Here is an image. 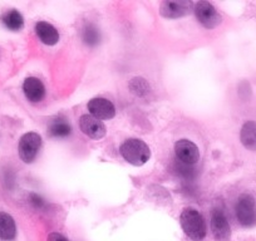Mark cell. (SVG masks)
Here are the masks:
<instances>
[{
	"mask_svg": "<svg viewBox=\"0 0 256 241\" xmlns=\"http://www.w3.org/2000/svg\"><path fill=\"white\" fill-rule=\"evenodd\" d=\"M180 224L184 232L192 241H202L206 236V222L200 212L195 208H186L180 216Z\"/></svg>",
	"mask_w": 256,
	"mask_h": 241,
	"instance_id": "cell-1",
	"label": "cell"
},
{
	"mask_svg": "<svg viewBox=\"0 0 256 241\" xmlns=\"http://www.w3.org/2000/svg\"><path fill=\"white\" fill-rule=\"evenodd\" d=\"M120 154L128 164L134 166H142L151 157V151L144 141L137 138L127 140L122 144L120 148Z\"/></svg>",
	"mask_w": 256,
	"mask_h": 241,
	"instance_id": "cell-2",
	"label": "cell"
},
{
	"mask_svg": "<svg viewBox=\"0 0 256 241\" xmlns=\"http://www.w3.org/2000/svg\"><path fill=\"white\" fill-rule=\"evenodd\" d=\"M238 221L245 228H251L256 224V204L251 195H241L235 206Z\"/></svg>",
	"mask_w": 256,
	"mask_h": 241,
	"instance_id": "cell-3",
	"label": "cell"
},
{
	"mask_svg": "<svg viewBox=\"0 0 256 241\" xmlns=\"http://www.w3.org/2000/svg\"><path fill=\"white\" fill-rule=\"evenodd\" d=\"M42 146V137L36 132L26 134L19 141V157L26 164H30L36 158Z\"/></svg>",
	"mask_w": 256,
	"mask_h": 241,
	"instance_id": "cell-4",
	"label": "cell"
},
{
	"mask_svg": "<svg viewBox=\"0 0 256 241\" xmlns=\"http://www.w3.org/2000/svg\"><path fill=\"white\" fill-rule=\"evenodd\" d=\"M194 12H195L198 20L208 29L216 28L222 22V18L218 13V10L208 2H198L195 6Z\"/></svg>",
	"mask_w": 256,
	"mask_h": 241,
	"instance_id": "cell-5",
	"label": "cell"
},
{
	"mask_svg": "<svg viewBox=\"0 0 256 241\" xmlns=\"http://www.w3.org/2000/svg\"><path fill=\"white\" fill-rule=\"evenodd\" d=\"M174 152H176L177 160H180L182 164H187V166L195 164L200 160L198 147L192 141H188V140L177 141L176 144H174Z\"/></svg>",
	"mask_w": 256,
	"mask_h": 241,
	"instance_id": "cell-6",
	"label": "cell"
},
{
	"mask_svg": "<svg viewBox=\"0 0 256 241\" xmlns=\"http://www.w3.org/2000/svg\"><path fill=\"white\" fill-rule=\"evenodd\" d=\"M211 231L216 241H230L231 228L225 214L221 210H214L211 215Z\"/></svg>",
	"mask_w": 256,
	"mask_h": 241,
	"instance_id": "cell-7",
	"label": "cell"
},
{
	"mask_svg": "<svg viewBox=\"0 0 256 241\" xmlns=\"http://www.w3.org/2000/svg\"><path fill=\"white\" fill-rule=\"evenodd\" d=\"M192 6L194 4L191 2H186V0H182V2H168V0H166L160 6V13L164 18H181V16L190 14V12L192 10Z\"/></svg>",
	"mask_w": 256,
	"mask_h": 241,
	"instance_id": "cell-8",
	"label": "cell"
},
{
	"mask_svg": "<svg viewBox=\"0 0 256 241\" xmlns=\"http://www.w3.org/2000/svg\"><path fill=\"white\" fill-rule=\"evenodd\" d=\"M88 110L97 120H110L114 117L116 108L110 100L106 98H93L88 102Z\"/></svg>",
	"mask_w": 256,
	"mask_h": 241,
	"instance_id": "cell-9",
	"label": "cell"
},
{
	"mask_svg": "<svg viewBox=\"0 0 256 241\" xmlns=\"http://www.w3.org/2000/svg\"><path fill=\"white\" fill-rule=\"evenodd\" d=\"M80 127L86 136L93 140H100L106 134V126L93 116L83 114L80 118Z\"/></svg>",
	"mask_w": 256,
	"mask_h": 241,
	"instance_id": "cell-10",
	"label": "cell"
},
{
	"mask_svg": "<svg viewBox=\"0 0 256 241\" xmlns=\"http://www.w3.org/2000/svg\"><path fill=\"white\" fill-rule=\"evenodd\" d=\"M23 90L26 100L32 103H39L46 97V87L42 80L36 77H28L24 80Z\"/></svg>",
	"mask_w": 256,
	"mask_h": 241,
	"instance_id": "cell-11",
	"label": "cell"
},
{
	"mask_svg": "<svg viewBox=\"0 0 256 241\" xmlns=\"http://www.w3.org/2000/svg\"><path fill=\"white\" fill-rule=\"evenodd\" d=\"M36 33L42 43L46 46H54L59 40V33L52 24L46 22H39L36 26Z\"/></svg>",
	"mask_w": 256,
	"mask_h": 241,
	"instance_id": "cell-12",
	"label": "cell"
},
{
	"mask_svg": "<svg viewBox=\"0 0 256 241\" xmlns=\"http://www.w3.org/2000/svg\"><path fill=\"white\" fill-rule=\"evenodd\" d=\"M16 236V221L9 214L0 212V240L12 241Z\"/></svg>",
	"mask_w": 256,
	"mask_h": 241,
	"instance_id": "cell-13",
	"label": "cell"
},
{
	"mask_svg": "<svg viewBox=\"0 0 256 241\" xmlns=\"http://www.w3.org/2000/svg\"><path fill=\"white\" fill-rule=\"evenodd\" d=\"M49 134L56 138H66L72 134V127H70V122L66 118L58 117L50 120V124L48 126Z\"/></svg>",
	"mask_w": 256,
	"mask_h": 241,
	"instance_id": "cell-14",
	"label": "cell"
},
{
	"mask_svg": "<svg viewBox=\"0 0 256 241\" xmlns=\"http://www.w3.org/2000/svg\"><path fill=\"white\" fill-rule=\"evenodd\" d=\"M240 138L244 146L250 151H256V122L248 120L242 126Z\"/></svg>",
	"mask_w": 256,
	"mask_h": 241,
	"instance_id": "cell-15",
	"label": "cell"
},
{
	"mask_svg": "<svg viewBox=\"0 0 256 241\" xmlns=\"http://www.w3.org/2000/svg\"><path fill=\"white\" fill-rule=\"evenodd\" d=\"M2 20H3L4 26H6V28L14 32L20 30L24 26L23 16H22V14L16 10H10L8 12V13H6L3 16V18H2Z\"/></svg>",
	"mask_w": 256,
	"mask_h": 241,
	"instance_id": "cell-16",
	"label": "cell"
},
{
	"mask_svg": "<svg viewBox=\"0 0 256 241\" xmlns=\"http://www.w3.org/2000/svg\"><path fill=\"white\" fill-rule=\"evenodd\" d=\"M82 39L87 46H96L100 40V33L98 30V28L93 24H87V26L83 28L82 32Z\"/></svg>",
	"mask_w": 256,
	"mask_h": 241,
	"instance_id": "cell-17",
	"label": "cell"
},
{
	"mask_svg": "<svg viewBox=\"0 0 256 241\" xmlns=\"http://www.w3.org/2000/svg\"><path fill=\"white\" fill-rule=\"evenodd\" d=\"M46 241H68L67 238H64L62 234L59 232H52L48 235V238Z\"/></svg>",
	"mask_w": 256,
	"mask_h": 241,
	"instance_id": "cell-18",
	"label": "cell"
},
{
	"mask_svg": "<svg viewBox=\"0 0 256 241\" xmlns=\"http://www.w3.org/2000/svg\"><path fill=\"white\" fill-rule=\"evenodd\" d=\"M30 202L33 204L34 206H36V208H43V205H44V202H43V200H42L40 198V196H38V195H30Z\"/></svg>",
	"mask_w": 256,
	"mask_h": 241,
	"instance_id": "cell-19",
	"label": "cell"
}]
</instances>
